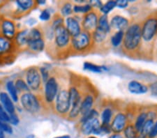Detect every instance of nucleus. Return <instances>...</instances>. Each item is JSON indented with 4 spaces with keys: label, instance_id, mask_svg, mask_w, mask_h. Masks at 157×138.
<instances>
[{
    "label": "nucleus",
    "instance_id": "1",
    "mask_svg": "<svg viewBox=\"0 0 157 138\" xmlns=\"http://www.w3.org/2000/svg\"><path fill=\"white\" fill-rule=\"evenodd\" d=\"M142 39V27L138 23H133L126 29L123 46L127 51H133L138 47Z\"/></svg>",
    "mask_w": 157,
    "mask_h": 138
},
{
    "label": "nucleus",
    "instance_id": "2",
    "mask_svg": "<svg viewBox=\"0 0 157 138\" xmlns=\"http://www.w3.org/2000/svg\"><path fill=\"white\" fill-rule=\"evenodd\" d=\"M54 107L55 112L60 116H68L71 107L69 91L65 89L59 90L55 100Z\"/></svg>",
    "mask_w": 157,
    "mask_h": 138
},
{
    "label": "nucleus",
    "instance_id": "3",
    "mask_svg": "<svg viewBox=\"0 0 157 138\" xmlns=\"http://www.w3.org/2000/svg\"><path fill=\"white\" fill-rule=\"evenodd\" d=\"M92 41V34L82 31L76 36L71 38V47L75 52H83L90 48Z\"/></svg>",
    "mask_w": 157,
    "mask_h": 138
},
{
    "label": "nucleus",
    "instance_id": "4",
    "mask_svg": "<svg viewBox=\"0 0 157 138\" xmlns=\"http://www.w3.org/2000/svg\"><path fill=\"white\" fill-rule=\"evenodd\" d=\"M54 40L55 47L59 50H65L71 46V36L64 24L57 27L54 30Z\"/></svg>",
    "mask_w": 157,
    "mask_h": 138
},
{
    "label": "nucleus",
    "instance_id": "5",
    "mask_svg": "<svg viewBox=\"0 0 157 138\" xmlns=\"http://www.w3.org/2000/svg\"><path fill=\"white\" fill-rule=\"evenodd\" d=\"M20 103L22 107L30 114H36L40 109L39 99L32 93L27 92L22 94L20 97Z\"/></svg>",
    "mask_w": 157,
    "mask_h": 138
},
{
    "label": "nucleus",
    "instance_id": "6",
    "mask_svg": "<svg viewBox=\"0 0 157 138\" xmlns=\"http://www.w3.org/2000/svg\"><path fill=\"white\" fill-rule=\"evenodd\" d=\"M26 83L29 89L38 91L41 86V75L36 67H30L26 71Z\"/></svg>",
    "mask_w": 157,
    "mask_h": 138
},
{
    "label": "nucleus",
    "instance_id": "7",
    "mask_svg": "<svg viewBox=\"0 0 157 138\" xmlns=\"http://www.w3.org/2000/svg\"><path fill=\"white\" fill-rule=\"evenodd\" d=\"M157 34V17H149L142 27V39L145 42L151 41Z\"/></svg>",
    "mask_w": 157,
    "mask_h": 138
},
{
    "label": "nucleus",
    "instance_id": "8",
    "mask_svg": "<svg viewBox=\"0 0 157 138\" xmlns=\"http://www.w3.org/2000/svg\"><path fill=\"white\" fill-rule=\"evenodd\" d=\"M59 92V84L57 80L54 77H50L45 84V100L47 103L52 104L55 102V99Z\"/></svg>",
    "mask_w": 157,
    "mask_h": 138
},
{
    "label": "nucleus",
    "instance_id": "9",
    "mask_svg": "<svg viewBox=\"0 0 157 138\" xmlns=\"http://www.w3.org/2000/svg\"><path fill=\"white\" fill-rule=\"evenodd\" d=\"M98 18H99V16H98V13L97 12L94 11L93 10L92 11L89 12L88 13L85 14L82 21L83 31L92 34L97 28Z\"/></svg>",
    "mask_w": 157,
    "mask_h": 138
},
{
    "label": "nucleus",
    "instance_id": "10",
    "mask_svg": "<svg viewBox=\"0 0 157 138\" xmlns=\"http://www.w3.org/2000/svg\"><path fill=\"white\" fill-rule=\"evenodd\" d=\"M81 130L83 134L90 135L91 134L101 135V124L98 117L91 118L82 122Z\"/></svg>",
    "mask_w": 157,
    "mask_h": 138
},
{
    "label": "nucleus",
    "instance_id": "11",
    "mask_svg": "<svg viewBox=\"0 0 157 138\" xmlns=\"http://www.w3.org/2000/svg\"><path fill=\"white\" fill-rule=\"evenodd\" d=\"M17 50V46L15 44L14 41H11L0 34V57H7L10 59V57H14L15 51Z\"/></svg>",
    "mask_w": 157,
    "mask_h": 138
},
{
    "label": "nucleus",
    "instance_id": "12",
    "mask_svg": "<svg viewBox=\"0 0 157 138\" xmlns=\"http://www.w3.org/2000/svg\"><path fill=\"white\" fill-rule=\"evenodd\" d=\"M2 36L11 41H14L16 35V27L13 22L9 19H4L0 23Z\"/></svg>",
    "mask_w": 157,
    "mask_h": 138
},
{
    "label": "nucleus",
    "instance_id": "13",
    "mask_svg": "<svg viewBox=\"0 0 157 138\" xmlns=\"http://www.w3.org/2000/svg\"><path fill=\"white\" fill-rule=\"evenodd\" d=\"M127 117L124 113L120 112L116 114L111 124V130L115 133H120L126 128Z\"/></svg>",
    "mask_w": 157,
    "mask_h": 138
},
{
    "label": "nucleus",
    "instance_id": "14",
    "mask_svg": "<svg viewBox=\"0 0 157 138\" xmlns=\"http://www.w3.org/2000/svg\"><path fill=\"white\" fill-rule=\"evenodd\" d=\"M65 27L71 38L76 36L82 32L80 22L75 17L69 16L67 17L65 21Z\"/></svg>",
    "mask_w": 157,
    "mask_h": 138
},
{
    "label": "nucleus",
    "instance_id": "15",
    "mask_svg": "<svg viewBox=\"0 0 157 138\" xmlns=\"http://www.w3.org/2000/svg\"><path fill=\"white\" fill-rule=\"evenodd\" d=\"M29 30L26 29L17 32L14 39V43L17 49L27 48L29 43Z\"/></svg>",
    "mask_w": 157,
    "mask_h": 138
},
{
    "label": "nucleus",
    "instance_id": "16",
    "mask_svg": "<svg viewBox=\"0 0 157 138\" xmlns=\"http://www.w3.org/2000/svg\"><path fill=\"white\" fill-rule=\"evenodd\" d=\"M110 27L115 29H117L118 31H121L127 29L129 25V21L126 17L121 16H115L111 19Z\"/></svg>",
    "mask_w": 157,
    "mask_h": 138
},
{
    "label": "nucleus",
    "instance_id": "17",
    "mask_svg": "<svg viewBox=\"0 0 157 138\" xmlns=\"http://www.w3.org/2000/svg\"><path fill=\"white\" fill-rule=\"evenodd\" d=\"M128 90L133 94H144L148 91L149 88L137 80H131L128 84Z\"/></svg>",
    "mask_w": 157,
    "mask_h": 138
},
{
    "label": "nucleus",
    "instance_id": "18",
    "mask_svg": "<svg viewBox=\"0 0 157 138\" xmlns=\"http://www.w3.org/2000/svg\"><path fill=\"white\" fill-rule=\"evenodd\" d=\"M16 4L17 6V10L15 12V13L17 14V16L19 15H22L23 13L29 11L30 10L32 9L34 7V5L37 4L36 2L31 1V0H19V1L16 2Z\"/></svg>",
    "mask_w": 157,
    "mask_h": 138
},
{
    "label": "nucleus",
    "instance_id": "19",
    "mask_svg": "<svg viewBox=\"0 0 157 138\" xmlns=\"http://www.w3.org/2000/svg\"><path fill=\"white\" fill-rule=\"evenodd\" d=\"M0 101L4 110L8 112L9 114H12L16 113V108L13 103L11 97L6 92H2L0 94Z\"/></svg>",
    "mask_w": 157,
    "mask_h": 138
},
{
    "label": "nucleus",
    "instance_id": "20",
    "mask_svg": "<svg viewBox=\"0 0 157 138\" xmlns=\"http://www.w3.org/2000/svg\"><path fill=\"white\" fill-rule=\"evenodd\" d=\"M94 99L92 95L87 94L86 95L85 97L83 99L80 105V112L81 114L84 115L86 113L90 112L92 110V107L94 105Z\"/></svg>",
    "mask_w": 157,
    "mask_h": 138
},
{
    "label": "nucleus",
    "instance_id": "21",
    "mask_svg": "<svg viewBox=\"0 0 157 138\" xmlns=\"http://www.w3.org/2000/svg\"><path fill=\"white\" fill-rule=\"evenodd\" d=\"M45 45L44 39H40L29 43L27 48L30 50V51L34 52H39L44 50L45 48Z\"/></svg>",
    "mask_w": 157,
    "mask_h": 138
},
{
    "label": "nucleus",
    "instance_id": "22",
    "mask_svg": "<svg viewBox=\"0 0 157 138\" xmlns=\"http://www.w3.org/2000/svg\"><path fill=\"white\" fill-rule=\"evenodd\" d=\"M108 34V32H105V30L97 27L95 31L92 34L93 41L97 43H101L105 41L106 38H107Z\"/></svg>",
    "mask_w": 157,
    "mask_h": 138
},
{
    "label": "nucleus",
    "instance_id": "23",
    "mask_svg": "<svg viewBox=\"0 0 157 138\" xmlns=\"http://www.w3.org/2000/svg\"><path fill=\"white\" fill-rule=\"evenodd\" d=\"M83 67H84L85 70H87V71L93 73H101L108 71L107 67L104 66H98V65L94 64L92 63L87 62L84 63Z\"/></svg>",
    "mask_w": 157,
    "mask_h": 138
},
{
    "label": "nucleus",
    "instance_id": "24",
    "mask_svg": "<svg viewBox=\"0 0 157 138\" xmlns=\"http://www.w3.org/2000/svg\"><path fill=\"white\" fill-rule=\"evenodd\" d=\"M147 119H148V116H147V112H141L140 114H139L137 118H136L134 126H135V129H136V130H137L138 132H139V133H141L143 125L145 124V123Z\"/></svg>",
    "mask_w": 157,
    "mask_h": 138
},
{
    "label": "nucleus",
    "instance_id": "25",
    "mask_svg": "<svg viewBox=\"0 0 157 138\" xmlns=\"http://www.w3.org/2000/svg\"><path fill=\"white\" fill-rule=\"evenodd\" d=\"M124 34L125 32L122 31H117L114 34L113 36L111 37L110 42L111 44L113 47H118L120 46L121 42L124 41Z\"/></svg>",
    "mask_w": 157,
    "mask_h": 138
},
{
    "label": "nucleus",
    "instance_id": "26",
    "mask_svg": "<svg viewBox=\"0 0 157 138\" xmlns=\"http://www.w3.org/2000/svg\"><path fill=\"white\" fill-rule=\"evenodd\" d=\"M6 89L8 90L9 94L11 96L12 100L15 102L18 100V91L16 87V85L13 81H9L6 83Z\"/></svg>",
    "mask_w": 157,
    "mask_h": 138
},
{
    "label": "nucleus",
    "instance_id": "27",
    "mask_svg": "<svg viewBox=\"0 0 157 138\" xmlns=\"http://www.w3.org/2000/svg\"><path fill=\"white\" fill-rule=\"evenodd\" d=\"M98 27H100L103 30H105V32H107L109 33L110 31V24L108 22V18L107 15H101L98 18Z\"/></svg>",
    "mask_w": 157,
    "mask_h": 138
},
{
    "label": "nucleus",
    "instance_id": "28",
    "mask_svg": "<svg viewBox=\"0 0 157 138\" xmlns=\"http://www.w3.org/2000/svg\"><path fill=\"white\" fill-rule=\"evenodd\" d=\"M92 11V6L90 4L85 5H75L73 6V12L76 13H85L87 14L89 12Z\"/></svg>",
    "mask_w": 157,
    "mask_h": 138
},
{
    "label": "nucleus",
    "instance_id": "29",
    "mask_svg": "<svg viewBox=\"0 0 157 138\" xmlns=\"http://www.w3.org/2000/svg\"><path fill=\"white\" fill-rule=\"evenodd\" d=\"M73 12V6L71 2H65L60 9L61 15L64 17H69Z\"/></svg>",
    "mask_w": 157,
    "mask_h": 138
},
{
    "label": "nucleus",
    "instance_id": "30",
    "mask_svg": "<svg viewBox=\"0 0 157 138\" xmlns=\"http://www.w3.org/2000/svg\"><path fill=\"white\" fill-rule=\"evenodd\" d=\"M124 132L126 138H136L138 136V131L135 129V126L131 124L126 125Z\"/></svg>",
    "mask_w": 157,
    "mask_h": 138
},
{
    "label": "nucleus",
    "instance_id": "31",
    "mask_svg": "<svg viewBox=\"0 0 157 138\" xmlns=\"http://www.w3.org/2000/svg\"><path fill=\"white\" fill-rule=\"evenodd\" d=\"M113 112L110 108H105L101 113V121L102 124H110L112 119Z\"/></svg>",
    "mask_w": 157,
    "mask_h": 138
},
{
    "label": "nucleus",
    "instance_id": "32",
    "mask_svg": "<svg viewBox=\"0 0 157 138\" xmlns=\"http://www.w3.org/2000/svg\"><path fill=\"white\" fill-rule=\"evenodd\" d=\"M116 6H117V5H116V1H109L106 2L105 4H103V6L101 7L100 11L103 15H108Z\"/></svg>",
    "mask_w": 157,
    "mask_h": 138
},
{
    "label": "nucleus",
    "instance_id": "33",
    "mask_svg": "<svg viewBox=\"0 0 157 138\" xmlns=\"http://www.w3.org/2000/svg\"><path fill=\"white\" fill-rule=\"evenodd\" d=\"M154 124V119H150V118H148V119H147V121H145V124H144L143 130H142L141 133H140V134L144 135H145V136H147V135H149V134L150 133L151 129H152Z\"/></svg>",
    "mask_w": 157,
    "mask_h": 138
},
{
    "label": "nucleus",
    "instance_id": "34",
    "mask_svg": "<svg viewBox=\"0 0 157 138\" xmlns=\"http://www.w3.org/2000/svg\"><path fill=\"white\" fill-rule=\"evenodd\" d=\"M16 87L17 90V91H23V92H29V88L28 85L27 84L26 82H25L22 79H17L16 81Z\"/></svg>",
    "mask_w": 157,
    "mask_h": 138
},
{
    "label": "nucleus",
    "instance_id": "35",
    "mask_svg": "<svg viewBox=\"0 0 157 138\" xmlns=\"http://www.w3.org/2000/svg\"><path fill=\"white\" fill-rule=\"evenodd\" d=\"M0 119H2V121L6 123L10 122L9 114L6 112V111L4 110L2 105L1 104H0Z\"/></svg>",
    "mask_w": 157,
    "mask_h": 138
},
{
    "label": "nucleus",
    "instance_id": "36",
    "mask_svg": "<svg viewBox=\"0 0 157 138\" xmlns=\"http://www.w3.org/2000/svg\"><path fill=\"white\" fill-rule=\"evenodd\" d=\"M0 129L9 134H11L13 132V130L11 125L7 124L6 122L2 121V119H0Z\"/></svg>",
    "mask_w": 157,
    "mask_h": 138
},
{
    "label": "nucleus",
    "instance_id": "37",
    "mask_svg": "<svg viewBox=\"0 0 157 138\" xmlns=\"http://www.w3.org/2000/svg\"><path fill=\"white\" fill-rule=\"evenodd\" d=\"M39 17L41 21H49L50 17H51V14H50V12L49 10L44 9V11L41 12V13H40Z\"/></svg>",
    "mask_w": 157,
    "mask_h": 138
},
{
    "label": "nucleus",
    "instance_id": "38",
    "mask_svg": "<svg viewBox=\"0 0 157 138\" xmlns=\"http://www.w3.org/2000/svg\"><path fill=\"white\" fill-rule=\"evenodd\" d=\"M39 71H40V75H41L42 79H43V80H44V82H46L48 81V80L50 77L49 73H48V69L45 67H42L39 69Z\"/></svg>",
    "mask_w": 157,
    "mask_h": 138
},
{
    "label": "nucleus",
    "instance_id": "39",
    "mask_svg": "<svg viewBox=\"0 0 157 138\" xmlns=\"http://www.w3.org/2000/svg\"><path fill=\"white\" fill-rule=\"evenodd\" d=\"M9 117H10V123H11L12 125H16L19 124L20 122L19 117L16 113H13V114H9Z\"/></svg>",
    "mask_w": 157,
    "mask_h": 138
},
{
    "label": "nucleus",
    "instance_id": "40",
    "mask_svg": "<svg viewBox=\"0 0 157 138\" xmlns=\"http://www.w3.org/2000/svg\"><path fill=\"white\" fill-rule=\"evenodd\" d=\"M129 2L127 0H118L116 1V5L117 7H119L120 9H125L128 6Z\"/></svg>",
    "mask_w": 157,
    "mask_h": 138
},
{
    "label": "nucleus",
    "instance_id": "41",
    "mask_svg": "<svg viewBox=\"0 0 157 138\" xmlns=\"http://www.w3.org/2000/svg\"><path fill=\"white\" fill-rule=\"evenodd\" d=\"M156 136H157V121L154 123L152 129H151L150 133L149 134V138H154Z\"/></svg>",
    "mask_w": 157,
    "mask_h": 138
},
{
    "label": "nucleus",
    "instance_id": "42",
    "mask_svg": "<svg viewBox=\"0 0 157 138\" xmlns=\"http://www.w3.org/2000/svg\"><path fill=\"white\" fill-rule=\"evenodd\" d=\"M90 4L93 7H96V8H100L103 6L102 2L100 1H90Z\"/></svg>",
    "mask_w": 157,
    "mask_h": 138
},
{
    "label": "nucleus",
    "instance_id": "43",
    "mask_svg": "<svg viewBox=\"0 0 157 138\" xmlns=\"http://www.w3.org/2000/svg\"><path fill=\"white\" fill-rule=\"evenodd\" d=\"M109 138H122V137H121L120 134L115 133L113 135H111V136L109 137Z\"/></svg>",
    "mask_w": 157,
    "mask_h": 138
},
{
    "label": "nucleus",
    "instance_id": "44",
    "mask_svg": "<svg viewBox=\"0 0 157 138\" xmlns=\"http://www.w3.org/2000/svg\"><path fill=\"white\" fill-rule=\"evenodd\" d=\"M4 137H5V136H4V131L0 129V138H4Z\"/></svg>",
    "mask_w": 157,
    "mask_h": 138
},
{
    "label": "nucleus",
    "instance_id": "45",
    "mask_svg": "<svg viewBox=\"0 0 157 138\" xmlns=\"http://www.w3.org/2000/svg\"><path fill=\"white\" fill-rule=\"evenodd\" d=\"M55 138H71L69 135H63V136H59V137H56Z\"/></svg>",
    "mask_w": 157,
    "mask_h": 138
},
{
    "label": "nucleus",
    "instance_id": "46",
    "mask_svg": "<svg viewBox=\"0 0 157 138\" xmlns=\"http://www.w3.org/2000/svg\"><path fill=\"white\" fill-rule=\"evenodd\" d=\"M136 138H147V137L145 136V135L140 134V135H138V136L136 137Z\"/></svg>",
    "mask_w": 157,
    "mask_h": 138
},
{
    "label": "nucleus",
    "instance_id": "47",
    "mask_svg": "<svg viewBox=\"0 0 157 138\" xmlns=\"http://www.w3.org/2000/svg\"><path fill=\"white\" fill-rule=\"evenodd\" d=\"M36 3L37 4H45V1H44V0H41V1H37Z\"/></svg>",
    "mask_w": 157,
    "mask_h": 138
},
{
    "label": "nucleus",
    "instance_id": "48",
    "mask_svg": "<svg viewBox=\"0 0 157 138\" xmlns=\"http://www.w3.org/2000/svg\"><path fill=\"white\" fill-rule=\"evenodd\" d=\"M27 138H34V136L33 135H30L29 136H28Z\"/></svg>",
    "mask_w": 157,
    "mask_h": 138
},
{
    "label": "nucleus",
    "instance_id": "49",
    "mask_svg": "<svg viewBox=\"0 0 157 138\" xmlns=\"http://www.w3.org/2000/svg\"><path fill=\"white\" fill-rule=\"evenodd\" d=\"M88 138H97V137H94V136H90V137H89Z\"/></svg>",
    "mask_w": 157,
    "mask_h": 138
}]
</instances>
